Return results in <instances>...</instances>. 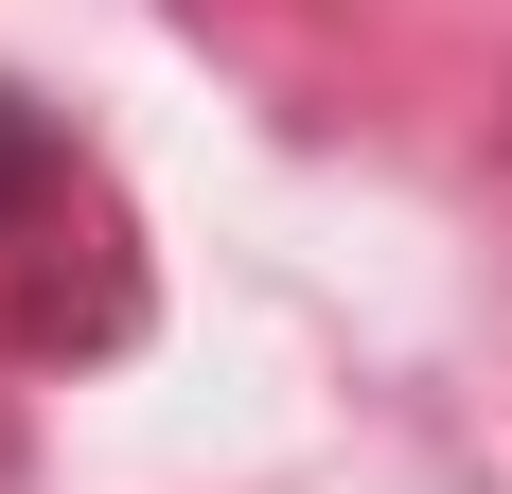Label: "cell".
I'll return each instance as SVG.
<instances>
[{
	"mask_svg": "<svg viewBox=\"0 0 512 494\" xmlns=\"http://www.w3.org/2000/svg\"><path fill=\"white\" fill-rule=\"evenodd\" d=\"M36 195H53V142H36V106L0 89V230H18V212H36Z\"/></svg>",
	"mask_w": 512,
	"mask_h": 494,
	"instance_id": "cell-1",
	"label": "cell"
}]
</instances>
